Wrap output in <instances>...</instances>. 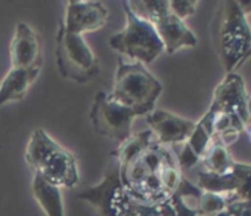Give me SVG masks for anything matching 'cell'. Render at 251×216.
<instances>
[{
	"label": "cell",
	"mask_w": 251,
	"mask_h": 216,
	"mask_svg": "<svg viewBox=\"0 0 251 216\" xmlns=\"http://www.w3.org/2000/svg\"><path fill=\"white\" fill-rule=\"evenodd\" d=\"M247 96L244 79L236 71L227 73L216 86L207 113L195 123L189 139L182 144L183 147L177 157L180 170L194 167L213 138L220 139L227 148L238 141L250 126Z\"/></svg>",
	"instance_id": "obj_1"
},
{
	"label": "cell",
	"mask_w": 251,
	"mask_h": 216,
	"mask_svg": "<svg viewBox=\"0 0 251 216\" xmlns=\"http://www.w3.org/2000/svg\"><path fill=\"white\" fill-rule=\"evenodd\" d=\"M201 189L185 176L172 197L164 200L144 198L121 185L118 166L112 162L99 184L84 188L78 198L89 201L99 216H200Z\"/></svg>",
	"instance_id": "obj_2"
},
{
	"label": "cell",
	"mask_w": 251,
	"mask_h": 216,
	"mask_svg": "<svg viewBox=\"0 0 251 216\" xmlns=\"http://www.w3.org/2000/svg\"><path fill=\"white\" fill-rule=\"evenodd\" d=\"M118 178L123 187L144 198L164 200L179 188L183 175L172 151L152 142L124 167H118Z\"/></svg>",
	"instance_id": "obj_3"
},
{
	"label": "cell",
	"mask_w": 251,
	"mask_h": 216,
	"mask_svg": "<svg viewBox=\"0 0 251 216\" xmlns=\"http://www.w3.org/2000/svg\"><path fill=\"white\" fill-rule=\"evenodd\" d=\"M25 162L34 175L59 188H73L78 184L75 156L43 129L33 131L25 148Z\"/></svg>",
	"instance_id": "obj_4"
},
{
	"label": "cell",
	"mask_w": 251,
	"mask_h": 216,
	"mask_svg": "<svg viewBox=\"0 0 251 216\" xmlns=\"http://www.w3.org/2000/svg\"><path fill=\"white\" fill-rule=\"evenodd\" d=\"M213 39L226 74L235 73L251 49V27L236 0L220 3L213 23Z\"/></svg>",
	"instance_id": "obj_5"
},
{
	"label": "cell",
	"mask_w": 251,
	"mask_h": 216,
	"mask_svg": "<svg viewBox=\"0 0 251 216\" xmlns=\"http://www.w3.org/2000/svg\"><path fill=\"white\" fill-rule=\"evenodd\" d=\"M161 92V81L155 79L144 64L126 62L123 58L118 59L114 87L109 93L114 101L136 108L148 116L155 110V102Z\"/></svg>",
	"instance_id": "obj_6"
},
{
	"label": "cell",
	"mask_w": 251,
	"mask_h": 216,
	"mask_svg": "<svg viewBox=\"0 0 251 216\" xmlns=\"http://www.w3.org/2000/svg\"><path fill=\"white\" fill-rule=\"evenodd\" d=\"M126 5L135 15L154 26L164 45V52L169 55L182 48L197 46V36L189 30L185 21L179 20L170 11L167 0H133L126 2Z\"/></svg>",
	"instance_id": "obj_7"
},
{
	"label": "cell",
	"mask_w": 251,
	"mask_h": 216,
	"mask_svg": "<svg viewBox=\"0 0 251 216\" xmlns=\"http://www.w3.org/2000/svg\"><path fill=\"white\" fill-rule=\"evenodd\" d=\"M123 9L126 14V27L109 37V46L135 62H154L164 52V45L154 26L135 15L126 2Z\"/></svg>",
	"instance_id": "obj_8"
},
{
	"label": "cell",
	"mask_w": 251,
	"mask_h": 216,
	"mask_svg": "<svg viewBox=\"0 0 251 216\" xmlns=\"http://www.w3.org/2000/svg\"><path fill=\"white\" fill-rule=\"evenodd\" d=\"M56 64L64 79L87 83L99 74V61L81 34L70 33L59 26L56 33Z\"/></svg>",
	"instance_id": "obj_9"
},
{
	"label": "cell",
	"mask_w": 251,
	"mask_h": 216,
	"mask_svg": "<svg viewBox=\"0 0 251 216\" xmlns=\"http://www.w3.org/2000/svg\"><path fill=\"white\" fill-rule=\"evenodd\" d=\"M139 116H145V113L114 101L105 92H99L95 96L90 110L95 132L120 144L132 136V123Z\"/></svg>",
	"instance_id": "obj_10"
},
{
	"label": "cell",
	"mask_w": 251,
	"mask_h": 216,
	"mask_svg": "<svg viewBox=\"0 0 251 216\" xmlns=\"http://www.w3.org/2000/svg\"><path fill=\"white\" fill-rule=\"evenodd\" d=\"M202 191L229 195L233 201L251 200V164L236 163L226 175H213L208 172L198 173V185Z\"/></svg>",
	"instance_id": "obj_11"
},
{
	"label": "cell",
	"mask_w": 251,
	"mask_h": 216,
	"mask_svg": "<svg viewBox=\"0 0 251 216\" xmlns=\"http://www.w3.org/2000/svg\"><path fill=\"white\" fill-rule=\"evenodd\" d=\"M108 21V9L102 2L70 0L67 2L65 18L59 23L67 31L84 34L100 30Z\"/></svg>",
	"instance_id": "obj_12"
},
{
	"label": "cell",
	"mask_w": 251,
	"mask_h": 216,
	"mask_svg": "<svg viewBox=\"0 0 251 216\" xmlns=\"http://www.w3.org/2000/svg\"><path fill=\"white\" fill-rule=\"evenodd\" d=\"M150 131L160 145H179L185 144L194 132L195 122L179 117L166 110H154L147 116Z\"/></svg>",
	"instance_id": "obj_13"
},
{
	"label": "cell",
	"mask_w": 251,
	"mask_h": 216,
	"mask_svg": "<svg viewBox=\"0 0 251 216\" xmlns=\"http://www.w3.org/2000/svg\"><path fill=\"white\" fill-rule=\"evenodd\" d=\"M9 54L12 68H42L40 36L27 23H18Z\"/></svg>",
	"instance_id": "obj_14"
},
{
	"label": "cell",
	"mask_w": 251,
	"mask_h": 216,
	"mask_svg": "<svg viewBox=\"0 0 251 216\" xmlns=\"http://www.w3.org/2000/svg\"><path fill=\"white\" fill-rule=\"evenodd\" d=\"M42 68H11L0 84V105L21 101L37 80Z\"/></svg>",
	"instance_id": "obj_15"
},
{
	"label": "cell",
	"mask_w": 251,
	"mask_h": 216,
	"mask_svg": "<svg viewBox=\"0 0 251 216\" xmlns=\"http://www.w3.org/2000/svg\"><path fill=\"white\" fill-rule=\"evenodd\" d=\"M33 195L46 216H65L61 188L34 175Z\"/></svg>",
	"instance_id": "obj_16"
},
{
	"label": "cell",
	"mask_w": 251,
	"mask_h": 216,
	"mask_svg": "<svg viewBox=\"0 0 251 216\" xmlns=\"http://www.w3.org/2000/svg\"><path fill=\"white\" fill-rule=\"evenodd\" d=\"M205 172L213 175H226L232 170L235 160L232 159L227 147L217 138H213L201 157Z\"/></svg>",
	"instance_id": "obj_17"
},
{
	"label": "cell",
	"mask_w": 251,
	"mask_h": 216,
	"mask_svg": "<svg viewBox=\"0 0 251 216\" xmlns=\"http://www.w3.org/2000/svg\"><path fill=\"white\" fill-rule=\"evenodd\" d=\"M152 142H155V136L151 131H142L136 135H132L129 139L120 144V147L111 154L114 162L118 167H124L129 162H132L138 154H141L147 147H150Z\"/></svg>",
	"instance_id": "obj_18"
},
{
	"label": "cell",
	"mask_w": 251,
	"mask_h": 216,
	"mask_svg": "<svg viewBox=\"0 0 251 216\" xmlns=\"http://www.w3.org/2000/svg\"><path fill=\"white\" fill-rule=\"evenodd\" d=\"M232 203L229 195L216 194L210 191H202L198 200V212L200 216H216L222 210H225Z\"/></svg>",
	"instance_id": "obj_19"
},
{
	"label": "cell",
	"mask_w": 251,
	"mask_h": 216,
	"mask_svg": "<svg viewBox=\"0 0 251 216\" xmlns=\"http://www.w3.org/2000/svg\"><path fill=\"white\" fill-rule=\"evenodd\" d=\"M170 5V11L182 21H185L186 18L192 17L197 12V6L198 2L197 0H172L169 2Z\"/></svg>",
	"instance_id": "obj_20"
},
{
	"label": "cell",
	"mask_w": 251,
	"mask_h": 216,
	"mask_svg": "<svg viewBox=\"0 0 251 216\" xmlns=\"http://www.w3.org/2000/svg\"><path fill=\"white\" fill-rule=\"evenodd\" d=\"M226 210L230 216H251V200L250 201H233Z\"/></svg>",
	"instance_id": "obj_21"
},
{
	"label": "cell",
	"mask_w": 251,
	"mask_h": 216,
	"mask_svg": "<svg viewBox=\"0 0 251 216\" xmlns=\"http://www.w3.org/2000/svg\"><path fill=\"white\" fill-rule=\"evenodd\" d=\"M247 113H248V119H250V125H251V93L247 96Z\"/></svg>",
	"instance_id": "obj_22"
},
{
	"label": "cell",
	"mask_w": 251,
	"mask_h": 216,
	"mask_svg": "<svg viewBox=\"0 0 251 216\" xmlns=\"http://www.w3.org/2000/svg\"><path fill=\"white\" fill-rule=\"evenodd\" d=\"M216 216H230V215H229V212H227V210L225 209V210H222L220 213H217Z\"/></svg>",
	"instance_id": "obj_23"
},
{
	"label": "cell",
	"mask_w": 251,
	"mask_h": 216,
	"mask_svg": "<svg viewBox=\"0 0 251 216\" xmlns=\"http://www.w3.org/2000/svg\"><path fill=\"white\" fill-rule=\"evenodd\" d=\"M250 58H251V49H250V52L247 54V56H245V61H247V59H250Z\"/></svg>",
	"instance_id": "obj_24"
},
{
	"label": "cell",
	"mask_w": 251,
	"mask_h": 216,
	"mask_svg": "<svg viewBox=\"0 0 251 216\" xmlns=\"http://www.w3.org/2000/svg\"><path fill=\"white\" fill-rule=\"evenodd\" d=\"M247 20H248V24H250V27H251V17H247Z\"/></svg>",
	"instance_id": "obj_25"
}]
</instances>
